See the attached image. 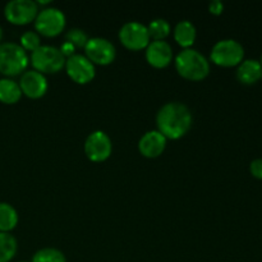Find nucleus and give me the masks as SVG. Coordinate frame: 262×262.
Wrapping results in <instances>:
<instances>
[{
  "instance_id": "1",
  "label": "nucleus",
  "mask_w": 262,
  "mask_h": 262,
  "mask_svg": "<svg viewBox=\"0 0 262 262\" xmlns=\"http://www.w3.org/2000/svg\"><path fill=\"white\" fill-rule=\"evenodd\" d=\"M193 117L188 106L178 101L166 102L156 114L158 130L166 140H179L192 128Z\"/></svg>"
},
{
  "instance_id": "2",
  "label": "nucleus",
  "mask_w": 262,
  "mask_h": 262,
  "mask_svg": "<svg viewBox=\"0 0 262 262\" xmlns=\"http://www.w3.org/2000/svg\"><path fill=\"white\" fill-rule=\"evenodd\" d=\"M174 66L179 76L188 81H202L210 73V61L199 50L192 48L179 51L174 59Z\"/></svg>"
},
{
  "instance_id": "3",
  "label": "nucleus",
  "mask_w": 262,
  "mask_h": 262,
  "mask_svg": "<svg viewBox=\"0 0 262 262\" xmlns=\"http://www.w3.org/2000/svg\"><path fill=\"white\" fill-rule=\"evenodd\" d=\"M27 53L15 42L0 43V74L5 78L25 73L28 67Z\"/></svg>"
},
{
  "instance_id": "4",
  "label": "nucleus",
  "mask_w": 262,
  "mask_h": 262,
  "mask_svg": "<svg viewBox=\"0 0 262 262\" xmlns=\"http://www.w3.org/2000/svg\"><path fill=\"white\" fill-rule=\"evenodd\" d=\"M210 59L212 63L223 68L238 67L245 60V48L239 41L224 38L212 46Z\"/></svg>"
},
{
  "instance_id": "5",
  "label": "nucleus",
  "mask_w": 262,
  "mask_h": 262,
  "mask_svg": "<svg viewBox=\"0 0 262 262\" xmlns=\"http://www.w3.org/2000/svg\"><path fill=\"white\" fill-rule=\"evenodd\" d=\"M66 60L59 48L51 45H41L31 53L30 61L36 72L42 74H55L66 67Z\"/></svg>"
},
{
  "instance_id": "6",
  "label": "nucleus",
  "mask_w": 262,
  "mask_h": 262,
  "mask_svg": "<svg viewBox=\"0 0 262 262\" xmlns=\"http://www.w3.org/2000/svg\"><path fill=\"white\" fill-rule=\"evenodd\" d=\"M67 25L66 14L58 8H42L35 19L36 32L45 37H55L60 35Z\"/></svg>"
},
{
  "instance_id": "7",
  "label": "nucleus",
  "mask_w": 262,
  "mask_h": 262,
  "mask_svg": "<svg viewBox=\"0 0 262 262\" xmlns=\"http://www.w3.org/2000/svg\"><path fill=\"white\" fill-rule=\"evenodd\" d=\"M119 40L125 49L130 51L145 50L151 42L147 26L130 20L124 23L119 30Z\"/></svg>"
},
{
  "instance_id": "8",
  "label": "nucleus",
  "mask_w": 262,
  "mask_h": 262,
  "mask_svg": "<svg viewBox=\"0 0 262 262\" xmlns=\"http://www.w3.org/2000/svg\"><path fill=\"white\" fill-rule=\"evenodd\" d=\"M40 8L33 0H12L4 8L5 19L15 26H26L35 22Z\"/></svg>"
},
{
  "instance_id": "9",
  "label": "nucleus",
  "mask_w": 262,
  "mask_h": 262,
  "mask_svg": "<svg viewBox=\"0 0 262 262\" xmlns=\"http://www.w3.org/2000/svg\"><path fill=\"white\" fill-rule=\"evenodd\" d=\"M84 55L94 66H109L117 58V49L104 37H91L84 46Z\"/></svg>"
},
{
  "instance_id": "10",
  "label": "nucleus",
  "mask_w": 262,
  "mask_h": 262,
  "mask_svg": "<svg viewBox=\"0 0 262 262\" xmlns=\"http://www.w3.org/2000/svg\"><path fill=\"white\" fill-rule=\"evenodd\" d=\"M66 72L69 78L78 84H87L94 81L96 67L83 54H74L66 60Z\"/></svg>"
},
{
  "instance_id": "11",
  "label": "nucleus",
  "mask_w": 262,
  "mask_h": 262,
  "mask_svg": "<svg viewBox=\"0 0 262 262\" xmlns=\"http://www.w3.org/2000/svg\"><path fill=\"white\" fill-rule=\"evenodd\" d=\"M113 152V143L109 136L102 130L90 133L84 141V154L94 163L107 160Z\"/></svg>"
},
{
  "instance_id": "12",
  "label": "nucleus",
  "mask_w": 262,
  "mask_h": 262,
  "mask_svg": "<svg viewBox=\"0 0 262 262\" xmlns=\"http://www.w3.org/2000/svg\"><path fill=\"white\" fill-rule=\"evenodd\" d=\"M18 84H19L22 95L32 100L41 99L46 94L49 87L45 74L36 72L35 69L26 71L25 73H22Z\"/></svg>"
},
{
  "instance_id": "13",
  "label": "nucleus",
  "mask_w": 262,
  "mask_h": 262,
  "mask_svg": "<svg viewBox=\"0 0 262 262\" xmlns=\"http://www.w3.org/2000/svg\"><path fill=\"white\" fill-rule=\"evenodd\" d=\"M145 50L146 60L154 68H166L173 61V49L166 41H151Z\"/></svg>"
},
{
  "instance_id": "14",
  "label": "nucleus",
  "mask_w": 262,
  "mask_h": 262,
  "mask_svg": "<svg viewBox=\"0 0 262 262\" xmlns=\"http://www.w3.org/2000/svg\"><path fill=\"white\" fill-rule=\"evenodd\" d=\"M166 138L156 130H148L138 141V151L147 159H155L163 155L166 147Z\"/></svg>"
},
{
  "instance_id": "15",
  "label": "nucleus",
  "mask_w": 262,
  "mask_h": 262,
  "mask_svg": "<svg viewBox=\"0 0 262 262\" xmlns=\"http://www.w3.org/2000/svg\"><path fill=\"white\" fill-rule=\"evenodd\" d=\"M237 79L243 84L257 83L262 79V66L260 60L256 59H245L237 67Z\"/></svg>"
},
{
  "instance_id": "16",
  "label": "nucleus",
  "mask_w": 262,
  "mask_h": 262,
  "mask_svg": "<svg viewBox=\"0 0 262 262\" xmlns=\"http://www.w3.org/2000/svg\"><path fill=\"white\" fill-rule=\"evenodd\" d=\"M173 37L181 48L191 49L197 37L196 27L189 20H181L174 27Z\"/></svg>"
},
{
  "instance_id": "17",
  "label": "nucleus",
  "mask_w": 262,
  "mask_h": 262,
  "mask_svg": "<svg viewBox=\"0 0 262 262\" xmlns=\"http://www.w3.org/2000/svg\"><path fill=\"white\" fill-rule=\"evenodd\" d=\"M22 97V91L18 84L12 78L0 79V102L5 105L17 104Z\"/></svg>"
},
{
  "instance_id": "18",
  "label": "nucleus",
  "mask_w": 262,
  "mask_h": 262,
  "mask_svg": "<svg viewBox=\"0 0 262 262\" xmlns=\"http://www.w3.org/2000/svg\"><path fill=\"white\" fill-rule=\"evenodd\" d=\"M18 212L12 205L0 202V232L9 233L17 227Z\"/></svg>"
},
{
  "instance_id": "19",
  "label": "nucleus",
  "mask_w": 262,
  "mask_h": 262,
  "mask_svg": "<svg viewBox=\"0 0 262 262\" xmlns=\"http://www.w3.org/2000/svg\"><path fill=\"white\" fill-rule=\"evenodd\" d=\"M18 250L17 239L10 233L0 232V262H9Z\"/></svg>"
},
{
  "instance_id": "20",
  "label": "nucleus",
  "mask_w": 262,
  "mask_h": 262,
  "mask_svg": "<svg viewBox=\"0 0 262 262\" xmlns=\"http://www.w3.org/2000/svg\"><path fill=\"white\" fill-rule=\"evenodd\" d=\"M148 35L152 41H165V38L170 35V25L166 19L163 18H156L151 20L150 25L147 26Z\"/></svg>"
},
{
  "instance_id": "21",
  "label": "nucleus",
  "mask_w": 262,
  "mask_h": 262,
  "mask_svg": "<svg viewBox=\"0 0 262 262\" xmlns=\"http://www.w3.org/2000/svg\"><path fill=\"white\" fill-rule=\"evenodd\" d=\"M31 262H67L66 255L56 248H41L33 255Z\"/></svg>"
},
{
  "instance_id": "22",
  "label": "nucleus",
  "mask_w": 262,
  "mask_h": 262,
  "mask_svg": "<svg viewBox=\"0 0 262 262\" xmlns=\"http://www.w3.org/2000/svg\"><path fill=\"white\" fill-rule=\"evenodd\" d=\"M19 46L26 53L27 51L32 53V51H35L36 49H38L41 46V36L36 31H26L20 36Z\"/></svg>"
},
{
  "instance_id": "23",
  "label": "nucleus",
  "mask_w": 262,
  "mask_h": 262,
  "mask_svg": "<svg viewBox=\"0 0 262 262\" xmlns=\"http://www.w3.org/2000/svg\"><path fill=\"white\" fill-rule=\"evenodd\" d=\"M66 41L71 42L76 49H84L87 41H89V36L79 28H71L66 33Z\"/></svg>"
},
{
  "instance_id": "24",
  "label": "nucleus",
  "mask_w": 262,
  "mask_h": 262,
  "mask_svg": "<svg viewBox=\"0 0 262 262\" xmlns=\"http://www.w3.org/2000/svg\"><path fill=\"white\" fill-rule=\"evenodd\" d=\"M250 171L252 177L258 181H262V159H255L250 164Z\"/></svg>"
},
{
  "instance_id": "25",
  "label": "nucleus",
  "mask_w": 262,
  "mask_h": 262,
  "mask_svg": "<svg viewBox=\"0 0 262 262\" xmlns=\"http://www.w3.org/2000/svg\"><path fill=\"white\" fill-rule=\"evenodd\" d=\"M59 50H60V53L63 54L64 58L68 59V58H71L72 55H74V54H76L77 49L74 48L71 42H68V41H64V42L60 45V48H59Z\"/></svg>"
},
{
  "instance_id": "26",
  "label": "nucleus",
  "mask_w": 262,
  "mask_h": 262,
  "mask_svg": "<svg viewBox=\"0 0 262 262\" xmlns=\"http://www.w3.org/2000/svg\"><path fill=\"white\" fill-rule=\"evenodd\" d=\"M209 12L214 15H220L224 12V3L220 0H212L209 4Z\"/></svg>"
},
{
  "instance_id": "27",
  "label": "nucleus",
  "mask_w": 262,
  "mask_h": 262,
  "mask_svg": "<svg viewBox=\"0 0 262 262\" xmlns=\"http://www.w3.org/2000/svg\"><path fill=\"white\" fill-rule=\"evenodd\" d=\"M2 40H3V28L2 26H0V43H2Z\"/></svg>"
},
{
  "instance_id": "28",
  "label": "nucleus",
  "mask_w": 262,
  "mask_h": 262,
  "mask_svg": "<svg viewBox=\"0 0 262 262\" xmlns=\"http://www.w3.org/2000/svg\"><path fill=\"white\" fill-rule=\"evenodd\" d=\"M260 63H261V66H262V56H261V60H260Z\"/></svg>"
},
{
  "instance_id": "29",
  "label": "nucleus",
  "mask_w": 262,
  "mask_h": 262,
  "mask_svg": "<svg viewBox=\"0 0 262 262\" xmlns=\"http://www.w3.org/2000/svg\"><path fill=\"white\" fill-rule=\"evenodd\" d=\"M19 262H28V261H19Z\"/></svg>"
}]
</instances>
